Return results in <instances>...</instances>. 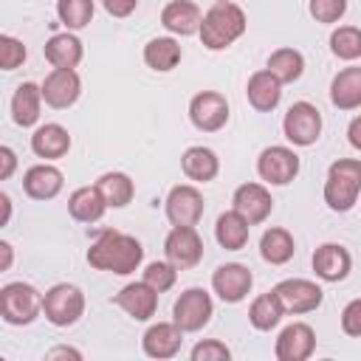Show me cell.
<instances>
[{"label": "cell", "mask_w": 361, "mask_h": 361, "mask_svg": "<svg viewBox=\"0 0 361 361\" xmlns=\"http://www.w3.org/2000/svg\"><path fill=\"white\" fill-rule=\"evenodd\" d=\"M144 259V248L135 237L104 228L87 248V262L96 271H110V274H133Z\"/></svg>", "instance_id": "6da1fadb"}, {"label": "cell", "mask_w": 361, "mask_h": 361, "mask_svg": "<svg viewBox=\"0 0 361 361\" xmlns=\"http://www.w3.org/2000/svg\"><path fill=\"white\" fill-rule=\"evenodd\" d=\"M245 31V11L231 0H217L200 20V42L209 51H223Z\"/></svg>", "instance_id": "7a4b0ae2"}, {"label": "cell", "mask_w": 361, "mask_h": 361, "mask_svg": "<svg viewBox=\"0 0 361 361\" xmlns=\"http://www.w3.org/2000/svg\"><path fill=\"white\" fill-rule=\"evenodd\" d=\"M361 195V161L338 158L327 169L324 180V203L333 212H350Z\"/></svg>", "instance_id": "3957f363"}, {"label": "cell", "mask_w": 361, "mask_h": 361, "mask_svg": "<svg viewBox=\"0 0 361 361\" xmlns=\"http://www.w3.org/2000/svg\"><path fill=\"white\" fill-rule=\"evenodd\" d=\"M42 313V293L28 282H8L0 290V316L8 324H31Z\"/></svg>", "instance_id": "277c9868"}, {"label": "cell", "mask_w": 361, "mask_h": 361, "mask_svg": "<svg viewBox=\"0 0 361 361\" xmlns=\"http://www.w3.org/2000/svg\"><path fill=\"white\" fill-rule=\"evenodd\" d=\"M42 313L56 327H71L85 313V293L76 285L59 282L42 293Z\"/></svg>", "instance_id": "5b68a950"}, {"label": "cell", "mask_w": 361, "mask_h": 361, "mask_svg": "<svg viewBox=\"0 0 361 361\" xmlns=\"http://www.w3.org/2000/svg\"><path fill=\"white\" fill-rule=\"evenodd\" d=\"M282 133L296 147H310L322 135V113L310 102H296L282 118Z\"/></svg>", "instance_id": "8992f818"}, {"label": "cell", "mask_w": 361, "mask_h": 361, "mask_svg": "<svg viewBox=\"0 0 361 361\" xmlns=\"http://www.w3.org/2000/svg\"><path fill=\"white\" fill-rule=\"evenodd\" d=\"M212 296L203 290V288H186L178 299H175V307H172V322L183 330V333H197L209 324L212 319Z\"/></svg>", "instance_id": "52a82bcc"}, {"label": "cell", "mask_w": 361, "mask_h": 361, "mask_svg": "<svg viewBox=\"0 0 361 361\" xmlns=\"http://www.w3.org/2000/svg\"><path fill=\"white\" fill-rule=\"evenodd\" d=\"M164 254L178 271L195 268L203 257V240H200L197 228L195 226H172V231L164 240Z\"/></svg>", "instance_id": "ba28073f"}, {"label": "cell", "mask_w": 361, "mask_h": 361, "mask_svg": "<svg viewBox=\"0 0 361 361\" xmlns=\"http://www.w3.org/2000/svg\"><path fill=\"white\" fill-rule=\"evenodd\" d=\"M189 118L203 133H217L228 121V102L217 90H200L189 102Z\"/></svg>", "instance_id": "9c48e42d"}, {"label": "cell", "mask_w": 361, "mask_h": 361, "mask_svg": "<svg viewBox=\"0 0 361 361\" xmlns=\"http://www.w3.org/2000/svg\"><path fill=\"white\" fill-rule=\"evenodd\" d=\"M257 172L274 186H285L299 175V155L288 147H265L257 158Z\"/></svg>", "instance_id": "30bf717a"}, {"label": "cell", "mask_w": 361, "mask_h": 361, "mask_svg": "<svg viewBox=\"0 0 361 361\" xmlns=\"http://www.w3.org/2000/svg\"><path fill=\"white\" fill-rule=\"evenodd\" d=\"M39 87H42L45 104H51L54 110H68L71 104H76L82 93V79L73 68H54Z\"/></svg>", "instance_id": "8fae6325"}, {"label": "cell", "mask_w": 361, "mask_h": 361, "mask_svg": "<svg viewBox=\"0 0 361 361\" xmlns=\"http://www.w3.org/2000/svg\"><path fill=\"white\" fill-rule=\"evenodd\" d=\"M274 290L282 299L285 313H293V316L316 310L322 305V299H324V290L310 279H282Z\"/></svg>", "instance_id": "7c38bea8"}, {"label": "cell", "mask_w": 361, "mask_h": 361, "mask_svg": "<svg viewBox=\"0 0 361 361\" xmlns=\"http://www.w3.org/2000/svg\"><path fill=\"white\" fill-rule=\"evenodd\" d=\"M166 217L172 226H197L203 217V195L189 183L172 186L166 195Z\"/></svg>", "instance_id": "4fadbf2b"}, {"label": "cell", "mask_w": 361, "mask_h": 361, "mask_svg": "<svg viewBox=\"0 0 361 361\" xmlns=\"http://www.w3.org/2000/svg\"><path fill=\"white\" fill-rule=\"evenodd\" d=\"M251 285H254V276H251V271H248L245 265H240V262H226V265H220V268L212 274V288H214V293H217L223 302H228V305L243 302V299L248 296Z\"/></svg>", "instance_id": "5bb4252c"}, {"label": "cell", "mask_w": 361, "mask_h": 361, "mask_svg": "<svg viewBox=\"0 0 361 361\" xmlns=\"http://www.w3.org/2000/svg\"><path fill=\"white\" fill-rule=\"evenodd\" d=\"M313 350H316V333L305 322L288 324L279 333L276 347H274V353H276L279 361H305V358L313 355Z\"/></svg>", "instance_id": "9a60e30c"}, {"label": "cell", "mask_w": 361, "mask_h": 361, "mask_svg": "<svg viewBox=\"0 0 361 361\" xmlns=\"http://www.w3.org/2000/svg\"><path fill=\"white\" fill-rule=\"evenodd\" d=\"M113 302H116L130 319H135V322H147L149 316H155V307H158V290L149 288V285L141 279V282H130V285H124V288L113 296Z\"/></svg>", "instance_id": "2e32d148"}, {"label": "cell", "mask_w": 361, "mask_h": 361, "mask_svg": "<svg viewBox=\"0 0 361 361\" xmlns=\"http://www.w3.org/2000/svg\"><path fill=\"white\" fill-rule=\"evenodd\" d=\"M234 212H240L251 226L262 223L271 209H274V200H271V192L259 183H243L234 189Z\"/></svg>", "instance_id": "e0dca14e"}, {"label": "cell", "mask_w": 361, "mask_h": 361, "mask_svg": "<svg viewBox=\"0 0 361 361\" xmlns=\"http://www.w3.org/2000/svg\"><path fill=\"white\" fill-rule=\"evenodd\" d=\"M350 265H353L350 251L344 245H338V243H324V245H319L313 251V271L324 282H341V279H347Z\"/></svg>", "instance_id": "ac0fdd59"}, {"label": "cell", "mask_w": 361, "mask_h": 361, "mask_svg": "<svg viewBox=\"0 0 361 361\" xmlns=\"http://www.w3.org/2000/svg\"><path fill=\"white\" fill-rule=\"evenodd\" d=\"M180 344H183V330L175 322H158L141 338V347L149 358H172L178 355Z\"/></svg>", "instance_id": "d6986e66"}, {"label": "cell", "mask_w": 361, "mask_h": 361, "mask_svg": "<svg viewBox=\"0 0 361 361\" xmlns=\"http://www.w3.org/2000/svg\"><path fill=\"white\" fill-rule=\"evenodd\" d=\"M245 96H248V104L254 110L271 113L279 104V99H282V82L268 68H262V71L251 73V79L245 85Z\"/></svg>", "instance_id": "ffe728a7"}, {"label": "cell", "mask_w": 361, "mask_h": 361, "mask_svg": "<svg viewBox=\"0 0 361 361\" xmlns=\"http://www.w3.org/2000/svg\"><path fill=\"white\" fill-rule=\"evenodd\" d=\"M200 20H203V14L192 0H172L161 11V25L166 31H172V34H180V37L197 34L200 31Z\"/></svg>", "instance_id": "44dd1931"}, {"label": "cell", "mask_w": 361, "mask_h": 361, "mask_svg": "<svg viewBox=\"0 0 361 361\" xmlns=\"http://www.w3.org/2000/svg\"><path fill=\"white\" fill-rule=\"evenodd\" d=\"M23 189L34 200H51L62 192V172L51 164H34L23 175Z\"/></svg>", "instance_id": "7402d4cb"}, {"label": "cell", "mask_w": 361, "mask_h": 361, "mask_svg": "<svg viewBox=\"0 0 361 361\" xmlns=\"http://www.w3.org/2000/svg\"><path fill=\"white\" fill-rule=\"evenodd\" d=\"M31 149L37 158H45V161H56L62 155H68L71 149V135L62 124H42L34 130L31 135Z\"/></svg>", "instance_id": "603a6c76"}, {"label": "cell", "mask_w": 361, "mask_h": 361, "mask_svg": "<svg viewBox=\"0 0 361 361\" xmlns=\"http://www.w3.org/2000/svg\"><path fill=\"white\" fill-rule=\"evenodd\" d=\"M104 209H107V200H104V195L99 192L96 183L93 186H79L68 197V212L79 223H96V220H102Z\"/></svg>", "instance_id": "cb8c5ba5"}, {"label": "cell", "mask_w": 361, "mask_h": 361, "mask_svg": "<svg viewBox=\"0 0 361 361\" xmlns=\"http://www.w3.org/2000/svg\"><path fill=\"white\" fill-rule=\"evenodd\" d=\"M330 102L338 110L361 107V68H344L330 82Z\"/></svg>", "instance_id": "d4e9b609"}, {"label": "cell", "mask_w": 361, "mask_h": 361, "mask_svg": "<svg viewBox=\"0 0 361 361\" xmlns=\"http://www.w3.org/2000/svg\"><path fill=\"white\" fill-rule=\"evenodd\" d=\"M42 87L34 85V82H23L17 90H14V99H11V118L14 124L20 127H34L37 118H39V104H42Z\"/></svg>", "instance_id": "484cf974"}, {"label": "cell", "mask_w": 361, "mask_h": 361, "mask_svg": "<svg viewBox=\"0 0 361 361\" xmlns=\"http://www.w3.org/2000/svg\"><path fill=\"white\" fill-rule=\"evenodd\" d=\"M180 169L189 180H197V183H209L217 178L220 172V161L217 155L209 149V147H189L183 155H180Z\"/></svg>", "instance_id": "4316f807"}, {"label": "cell", "mask_w": 361, "mask_h": 361, "mask_svg": "<svg viewBox=\"0 0 361 361\" xmlns=\"http://www.w3.org/2000/svg\"><path fill=\"white\" fill-rule=\"evenodd\" d=\"M248 231H251V223L240 214V212H223L217 217V226H214V237L217 243L226 248V251H240L245 248L248 243Z\"/></svg>", "instance_id": "83f0119b"}, {"label": "cell", "mask_w": 361, "mask_h": 361, "mask_svg": "<svg viewBox=\"0 0 361 361\" xmlns=\"http://www.w3.org/2000/svg\"><path fill=\"white\" fill-rule=\"evenodd\" d=\"M45 59L54 65V68H76L82 62V42L79 37L73 34H54L48 42H45Z\"/></svg>", "instance_id": "f1b7e54d"}, {"label": "cell", "mask_w": 361, "mask_h": 361, "mask_svg": "<svg viewBox=\"0 0 361 361\" xmlns=\"http://www.w3.org/2000/svg\"><path fill=\"white\" fill-rule=\"evenodd\" d=\"M285 316V305L282 299L276 296V290H268V293H259L251 307H248V322L257 327V330H271L282 322Z\"/></svg>", "instance_id": "f546056e"}, {"label": "cell", "mask_w": 361, "mask_h": 361, "mask_svg": "<svg viewBox=\"0 0 361 361\" xmlns=\"http://www.w3.org/2000/svg\"><path fill=\"white\" fill-rule=\"evenodd\" d=\"M180 56H183V51L172 37H155L144 45V62L152 71H161V73L172 71L180 62Z\"/></svg>", "instance_id": "4dcf8cb0"}, {"label": "cell", "mask_w": 361, "mask_h": 361, "mask_svg": "<svg viewBox=\"0 0 361 361\" xmlns=\"http://www.w3.org/2000/svg\"><path fill=\"white\" fill-rule=\"evenodd\" d=\"M296 251V243L288 228H268L259 240V254L271 265H285Z\"/></svg>", "instance_id": "1f68e13d"}, {"label": "cell", "mask_w": 361, "mask_h": 361, "mask_svg": "<svg viewBox=\"0 0 361 361\" xmlns=\"http://www.w3.org/2000/svg\"><path fill=\"white\" fill-rule=\"evenodd\" d=\"M268 71L282 82V85H290L302 76L305 71V56L296 51V48H276L271 56H268Z\"/></svg>", "instance_id": "d6a6232c"}, {"label": "cell", "mask_w": 361, "mask_h": 361, "mask_svg": "<svg viewBox=\"0 0 361 361\" xmlns=\"http://www.w3.org/2000/svg\"><path fill=\"white\" fill-rule=\"evenodd\" d=\"M96 186H99V192L104 195L107 206H113V209L127 206V203L133 200V195H135V186H133L130 175H124V172H104V175L96 180Z\"/></svg>", "instance_id": "836d02e7"}, {"label": "cell", "mask_w": 361, "mask_h": 361, "mask_svg": "<svg viewBox=\"0 0 361 361\" xmlns=\"http://www.w3.org/2000/svg\"><path fill=\"white\" fill-rule=\"evenodd\" d=\"M56 17L68 31H79L93 20V0H56Z\"/></svg>", "instance_id": "e575fe53"}, {"label": "cell", "mask_w": 361, "mask_h": 361, "mask_svg": "<svg viewBox=\"0 0 361 361\" xmlns=\"http://www.w3.org/2000/svg\"><path fill=\"white\" fill-rule=\"evenodd\" d=\"M330 51L338 56V59H358L361 56V28L355 25H338L333 34H330Z\"/></svg>", "instance_id": "d590c367"}, {"label": "cell", "mask_w": 361, "mask_h": 361, "mask_svg": "<svg viewBox=\"0 0 361 361\" xmlns=\"http://www.w3.org/2000/svg\"><path fill=\"white\" fill-rule=\"evenodd\" d=\"M175 279H178V268L166 259V262H149L147 268H144V282L149 285V288H155L158 293H164V290H169L172 285H175Z\"/></svg>", "instance_id": "8d00e7d4"}, {"label": "cell", "mask_w": 361, "mask_h": 361, "mask_svg": "<svg viewBox=\"0 0 361 361\" xmlns=\"http://www.w3.org/2000/svg\"><path fill=\"white\" fill-rule=\"evenodd\" d=\"M23 62H25V45L17 37L3 34L0 37V65H3V71H14Z\"/></svg>", "instance_id": "74e56055"}, {"label": "cell", "mask_w": 361, "mask_h": 361, "mask_svg": "<svg viewBox=\"0 0 361 361\" xmlns=\"http://www.w3.org/2000/svg\"><path fill=\"white\" fill-rule=\"evenodd\" d=\"M347 11V0H310V17L316 23H338Z\"/></svg>", "instance_id": "f35d334b"}, {"label": "cell", "mask_w": 361, "mask_h": 361, "mask_svg": "<svg viewBox=\"0 0 361 361\" xmlns=\"http://www.w3.org/2000/svg\"><path fill=\"white\" fill-rule=\"evenodd\" d=\"M228 358H231V350L217 338H206L192 347V361H228Z\"/></svg>", "instance_id": "ab89813d"}, {"label": "cell", "mask_w": 361, "mask_h": 361, "mask_svg": "<svg viewBox=\"0 0 361 361\" xmlns=\"http://www.w3.org/2000/svg\"><path fill=\"white\" fill-rule=\"evenodd\" d=\"M341 330L353 338H361V299L347 302V307L341 310Z\"/></svg>", "instance_id": "60d3db41"}, {"label": "cell", "mask_w": 361, "mask_h": 361, "mask_svg": "<svg viewBox=\"0 0 361 361\" xmlns=\"http://www.w3.org/2000/svg\"><path fill=\"white\" fill-rule=\"evenodd\" d=\"M102 6L107 8V14L113 17H130L138 6V0H102Z\"/></svg>", "instance_id": "b9f144b4"}, {"label": "cell", "mask_w": 361, "mask_h": 361, "mask_svg": "<svg viewBox=\"0 0 361 361\" xmlns=\"http://www.w3.org/2000/svg\"><path fill=\"white\" fill-rule=\"evenodd\" d=\"M14 166H17V155H14V149H11V147H0V178L8 180L11 172H14Z\"/></svg>", "instance_id": "7bdbcfd3"}, {"label": "cell", "mask_w": 361, "mask_h": 361, "mask_svg": "<svg viewBox=\"0 0 361 361\" xmlns=\"http://www.w3.org/2000/svg\"><path fill=\"white\" fill-rule=\"evenodd\" d=\"M45 358H48V361H54V358H76V361H79V358H82V353H79V350H73V347H54V350H48V353H45Z\"/></svg>", "instance_id": "ee69618b"}, {"label": "cell", "mask_w": 361, "mask_h": 361, "mask_svg": "<svg viewBox=\"0 0 361 361\" xmlns=\"http://www.w3.org/2000/svg\"><path fill=\"white\" fill-rule=\"evenodd\" d=\"M347 138H350V144H353L355 149H361V116H355V118L350 121V127H347Z\"/></svg>", "instance_id": "f6af8a7d"}, {"label": "cell", "mask_w": 361, "mask_h": 361, "mask_svg": "<svg viewBox=\"0 0 361 361\" xmlns=\"http://www.w3.org/2000/svg\"><path fill=\"white\" fill-rule=\"evenodd\" d=\"M0 251H3V262H0V271H8V268H11V245L3 240V243H0Z\"/></svg>", "instance_id": "bcb514c9"}, {"label": "cell", "mask_w": 361, "mask_h": 361, "mask_svg": "<svg viewBox=\"0 0 361 361\" xmlns=\"http://www.w3.org/2000/svg\"><path fill=\"white\" fill-rule=\"evenodd\" d=\"M0 203H3V223H8V214H11V200H8V195H0Z\"/></svg>", "instance_id": "7dc6e473"}]
</instances>
